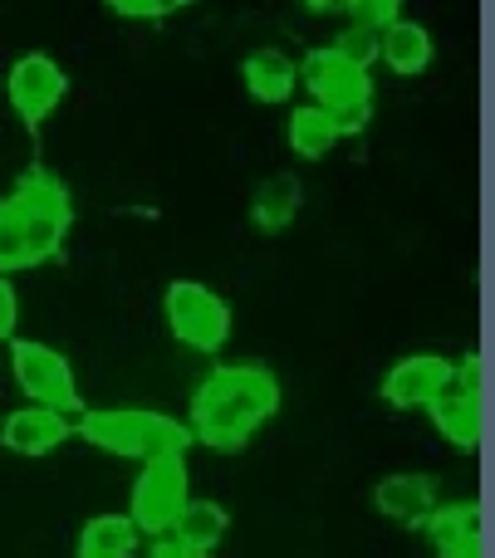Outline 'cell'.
Instances as JSON below:
<instances>
[{
	"instance_id": "obj_1",
	"label": "cell",
	"mask_w": 495,
	"mask_h": 558,
	"mask_svg": "<svg viewBox=\"0 0 495 558\" xmlns=\"http://www.w3.org/2000/svg\"><path fill=\"white\" fill-rule=\"evenodd\" d=\"M275 412H280V383L270 367H216L196 383L186 432L212 451H241Z\"/></svg>"
},
{
	"instance_id": "obj_2",
	"label": "cell",
	"mask_w": 495,
	"mask_h": 558,
	"mask_svg": "<svg viewBox=\"0 0 495 558\" xmlns=\"http://www.w3.org/2000/svg\"><path fill=\"white\" fill-rule=\"evenodd\" d=\"M69 192L49 172L20 177V186L0 202V275H20L55 260L69 235Z\"/></svg>"
},
{
	"instance_id": "obj_3",
	"label": "cell",
	"mask_w": 495,
	"mask_h": 558,
	"mask_svg": "<svg viewBox=\"0 0 495 558\" xmlns=\"http://www.w3.org/2000/svg\"><path fill=\"white\" fill-rule=\"evenodd\" d=\"M79 436L108 456H128V461H157V456H186L192 432L186 422L167 412H147V407H108V412L79 416Z\"/></svg>"
},
{
	"instance_id": "obj_4",
	"label": "cell",
	"mask_w": 495,
	"mask_h": 558,
	"mask_svg": "<svg viewBox=\"0 0 495 558\" xmlns=\"http://www.w3.org/2000/svg\"><path fill=\"white\" fill-rule=\"evenodd\" d=\"M300 78L314 94V108L339 118V133H359V128L369 123V108H373L369 69L349 64V59L334 54V49H314V54H304Z\"/></svg>"
},
{
	"instance_id": "obj_5",
	"label": "cell",
	"mask_w": 495,
	"mask_h": 558,
	"mask_svg": "<svg viewBox=\"0 0 495 558\" xmlns=\"http://www.w3.org/2000/svg\"><path fill=\"white\" fill-rule=\"evenodd\" d=\"M162 314L177 343H186L192 353H221L226 338H231V304L216 289L196 284V279H172L167 284Z\"/></svg>"
},
{
	"instance_id": "obj_6",
	"label": "cell",
	"mask_w": 495,
	"mask_h": 558,
	"mask_svg": "<svg viewBox=\"0 0 495 558\" xmlns=\"http://www.w3.org/2000/svg\"><path fill=\"white\" fill-rule=\"evenodd\" d=\"M186 456H157V461H143V475L133 481V500H128V520L137 524V534H172L182 505L192 500L186 495Z\"/></svg>"
},
{
	"instance_id": "obj_7",
	"label": "cell",
	"mask_w": 495,
	"mask_h": 558,
	"mask_svg": "<svg viewBox=\"0 0 495 558\" xmlns=\"http://www.w3.org/2000/svg\"><path fill=\"white\" fill-rule=\"evenodd\" d=\"M10 367H15L20 392L35 407H55V412H79V387H74V367L59 348L35 343V338H10Z\"/></svg>"
},
{
	"instance_id": "obj_8",
	"label": "cell",
	"mask_w": 495,
	"mask_h": 558,
	"mask_svg": "<svg viewBox=\"0 0 495 558\" xmlns=\"http://www.w3.org/2000/svg\"><path fill=\"white\" fill-rule=\"evenodd\" d=\"M64 94H69V74L49 54H20L5 74L10 108H15V118L29 128L45 123V118L64 104Z\"/></svg>"
},
{
	"instance_id": "obj_9",
	"label": "cell",
	"mask_w": 495,
	"mask_h": 558,
	"mask_svg": "<svg viewBox=\"0 0 495 558\" xmlns=\"http://www.w3.org/2000/svg\"><path fill=\"white\" fill-rule=\"evenodd\" d=\"M451 377V357L442 353H408L388 367L383 377V402L398 407V412H418V407H432L442 397Z\"/></svg>"
},
{
	"instance_id": "obj_10",
	"label": "cell",
	"mask_w": 495,
	"mask_h": 558,
	"mask_svg": "<svg viewBox=\"0 0 495 558\" xmlns=\"http://www.w3.org/2000/svg\"><path fill=\"white\" fill-rule=\"evenodd\" d=\"M69 436V416L55 407H15V412L0 422V446L10 456H49L55 446H64Z\"/></svg>"
},
{
	"instance_id": "obj_11",
	"label": "cell",
	"mask_w": 495,
	"mask_h": 558,
	"mask_svg": "<svg viewBox=\"0 0 495 558\" xmlns=\"http://www.w3.org/2000/svg\"><path fill=\"white\" fill-rule=\"evenodd\" d=\"M373 505H378L388 520H398V524H427V514L442 505V485H437V475L398 471V475H383L378 481Z\"/></svg>"
},
{
	"instance_id": "obj_12",
	"label": "cell",
	"mask_w": 495,
	"mask_h": 558,
	"mask_svg": "<svg viewBox=\"0 0 495 558\" xmlns=\"http://www.w3.org/2000/svg\"><path fill=\"white\" fill-rule=\"evenodd\" d=\"M422 530H427V539L437 544L442 558H481L486 554V530H481V505L476 500L437 505Z\"/></svg>"
},
{
	"instance_id": "obj_13",
	"label": "cell",
	"mask_w": 495,
	"mask_h": 558,
	"mask_svg": "<svg viewBox=\"0 0 495 558\" xmlns=\"http://www.w3.org/2000/svg\"><path fill=\"white\" fill-rule=\"evenodd\" d=\"M481 402H486L481 392H451V387H442V397L427 407L437 432L447 436L457 451H476L481 446V432H486V407Z\"/></svg>"
},
{
	"instance_id": "obj_14",
	"label": "cell",
	"mask_w": 495,
	"mask_h": 558,
	"mask_svg": "<svg viewBox=\"0 0 495 558\" xmlns=\"http://www.w3.org/2000/svg\"><path fill=\"white\" fill-rule=\"evenodd\" d=\"M241 78L255 104H290L294 88H300V64L280 49H255V54H245Z\"/></svg>"
},
{
	"instance_id": "obj_15",
	"label": "cell",
	"mask_w": 495,
	"mask_h": 558,
	"mask_svg": "<svg viewBox=\"0 0 495 558\" xmlns=\"http://www.w3.org/2000/svg\"><path fill=\"white\" fill-rule=\"evenodd\" d=\"M300 206H304V182L294 172H275V177H265V182L255 186L251 221L261 226V231H285V226L300 216Z\"/></svg>"
},
{
	"instance_id": "obj_16",
	"label": "cell",
	"mask_w": 495,
	"mask_h": 558,
	"mask_svg": "<svg viewBox=\"0 0 495 558\" xmlns=\"http://www.w3.org/2000/svg\"><path fill=\"white\" fill-rule=\"evenodd\" d=\"M378 59L393 69V74L412 78L432 64V35L418 25V20H393L378 35Z\"/></svg>"
},
{
	"instance_id": "obj_17",
	"label": "cell",
	"mask_w": 495,
	"mask_h": 558,
	"mask_svg": "<svg viewBox=\"0 0 495 558\" xmlns=\"http://www.w3.org/2000/svg\"><path fill=\"white\" fill-rule=\"evenodd\" d=\"M226 530H231V514H226V505L216 500H186L182 514H177L172 524V539H182L192 554H212L226 544Z\"/></svg>"
},
{
	"instance_id": "obj_18",
	"label": "cell",
	"mask_w": 495,
	"mask_h": 558,
	"mask_svg": "<svg viewBox=\"0 0 495 558\" xmlns=\"http://www.w3.org/2000/svg\"><path fill=\"white\" fill-rule=\"evenodd\" d=\"M137 524L128 514H94V520L79 530L74 558H133L137 554Z\"/></svg>"
},
{
	"instance_id": "obj_19",
	"label": "cell",
	"mask_w": 495,
	"mask_h": 558,
	"mask_svg": "<svg viewBox=\"0 0 495 558\" xmlns=\"http://www.w3.org/2000/svg\"><path fill=\"white\" fill-rule=\"evenodd\" d=\"M339 118L324 113V108L304 104L290 113V147L294 157H304V162H314V157H329L334 147H339Z\"/></svg>"
},
{
	"instance_id": "obj_20",
	"label": "cell",
	"mask_w": 495,
	"mask_h": 558,
	"mask_svg": "<svg viewBox=\"0 0 495 558\" xmlns=\"http://www.w3.org/2000/svg\"><path fill=\"white\" fill-rule=\"evenodd\" d=\"M334 54H343L349 64H359V69H369V64H378V29H369V25H343L339 29V39H334Z\"/></svg>"
},
{
	"instance_id": "obj_21",
	"label": "cell",
	"mask_w": 495,
	"mask_h": 558,
	"mask_svg": "<svg viewBox=\"0 0 495 558\" xmlns=\"http://www.w3.org/2000/svg\"><path fill=\"white\" fill-rule=\"evenodd\" d=\"M186 5H192V0H108V10L123 20H167Z\"/></svg>"
},
{
	"instance_id": "obj_22",
	"label": "cell",
	"mask_w": 495,
	"mask_h": 558,
	"mask_svg": "<svg viewBox=\"0 0 495 558\" xmlns=\"http://www.w3.org/2000/svg\"><path fill=\"white\" fill-rule=\"evenodd\" d=\"M349 15H353V25H369L383 35L393 20H402V0H353Z\"/></svg>"
},
{
	"instance_id": "obj_23",
	"label": "cell",
	"mask_w": 495,
	"mask_h": 558,
	"mask_svg": "<svg viewBox=\"0 0 495 558\" xmlns=\"http://www.w3.org/2000/svg\"><path fill=\"white\" fill-rule=\"evenodd\" d=\"M15 324H20V299H15V284L0 275V338H15Z\"/></svg>"
},
{
	"instance_id": "obj_24",
	"label": "cell",
	"mask_w": 495,
	"mask_h": 558,
	"mask_svg": "<svg viewBox=\"0 0 495 558\" xmlns=\"http://www.w3.org/2000/svg\"><path fill=\"white\" fill-rule=\"evenodd\" d=\"M147 558H202V554H192L182 539H172V534H162V539L153 544V554H147Z\"/></svg>"
},
{
	"instance_id": "obj_25",
	"label": "cell",
	"mask_w": 495,
	"mask_h": 558,
	"mask_svg": "<svg viewBox=\"0 0 495 558\" xmlns=\"http://www.w3.org/2000/svg\"><path fill=\"white\" fill-rule=\"evenodd\" d=\"M304 5H310L314 15H349L353 0H304Z\"/></svg>"
}]
</instances>
